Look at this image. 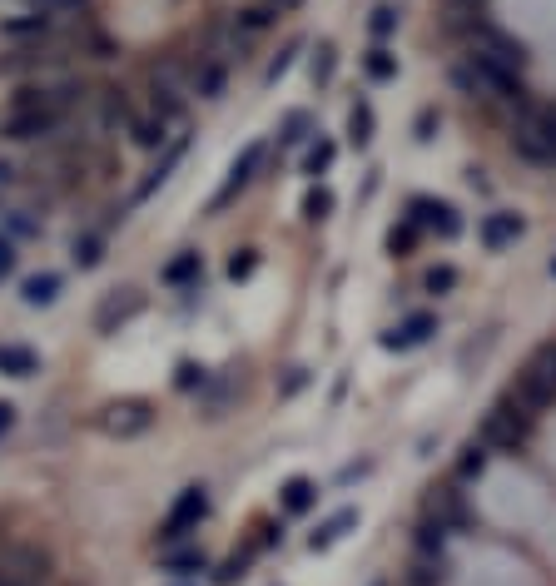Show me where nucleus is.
<instances>
[{
	"label": "nucleus",
	"mask_w": 556,
	"mask_h": 586,
	"mask_svg": "<svg viewBox=\"0 0 556 586\" xmlns=\"http://www.w3.org/2000/svg\"><path fill=\"white\" fill-rule=\"evenodd\" d=\"M45 30H50V15L45 10H25V15H15V20L0 25L5 40H30V35H45Z\"/></svg>",
	"instance_id": "f3484780"
},
{
	"label": "nucleus",
	"mask_w": 556,
	"mask_h": 586,
	"mask_svg": "<svg viewBox=\"0 0 556 586\" xmlns=\"http://www.w3.org/2000/svg\"><path fill=\"white\" fill-rule=\"evenodd\" d=\"M95 428H100V433H110V438H139V433H149V428H154V408H149L144 398L105 403V408L95 413Z\"/></svg>",
	"instance_id": "423d86ee"
},
{
	"label": "nucleus",
	"mask_w": 556,
	"mask_h": 586,
	"mask_svg": "<svg viewBox=\"0 0 556 586\" xmlns=\"http://www.w3.org/2000/svg\"><path fill=\"white\" fill-rule=\"evenodd\" d=\"M333 70H338V50H333V40H323V45L313 50V80H318V85H328V80H333Z\"/></svg>",
	"instance_id": "c756f323"
},
{
	"label": "nucleus",
	"mask_w": 556,
	"mask_h": 586,
	"mask_svg": "<svg viewBox=\"0 0 556 586\" xmlns=\"http://www.w3.org/2000/svg\"><path fill=\"white\" fill-rule=\"evenodd\" d=\"M139 308H144V298L135 289H125V298H110L105 308H100V328H115V318L125 323V318H135Z\"/></svg>",
	"instance_id": "5701e85b"
},
{
	"label": "nucleus",
	"mask_w": 556,
	"mask_h": 586,
	"mask_svg": "<svg viewBox=\"0 0 556 586\" xmlns=\"http://www.w3.org/2000/svg\"><path fill=\"white\" fill-rule=\"evenodd\" d=\"M269 5H274V10H298L303 0H269Z\"/></svg>",
	"instance_id": "49530a36"
},
{
	"label": "nucleus",
	"mask_w": 556,
	"mask_h": 586,
	"mask_svg": "<svg viewBox=\"0 0 556 586\" xmlns=\"http://www.w3.org/2000/svg\"><path fill=\"white\" fill-rule=\"evenodd\" d=\"M432 130H437V110H422L417 115V140H432Z\"/></svg>",
	"instance_id": "ea45409f"
},
{
	"label": "nucleus",
	"mask_w": 556,
	"mask_h": 586,
	"mask_svg": "<svg viewBox=\"0 0 556 586\" xmlns=\"http://www.w3.org/2000/svg\"><path fill=\"white\" fill-rule=\"evenodd\" d=\"M278 502H283V512H308V507H318V482L313 477H288L283 482V492H278Z\"/></svg>",
	"instance_id": "2eb2a0df"
},
{
	"label": "nucleus",
	"mask_w": 556,
	"mask_h": 586,
	"mask_svg": "<svg viewBox=\"0 0 556 586\" xmlns=\"http://www.w3.org/2000/svg\"><path fill=\"white\" fill-rule=\"evenodd\" d=\"M194 90H199L204 100H219V90H224V65H219V60H199V65H194Z\"/></svg>",
	"instance_id": "4be33fe9"
},
{
	"label": "nucleus",
	"mask_w": 556,
	"mask_h": 586,
	"mask_svg": "<svg viewBox=\"0 0 556 586\" xmlns=\"http://www.w3.org/2000/svg\"><path fill=\"white\" fill-rule=\"evenodd\" d=\"M70 254H75L80 269H95V264L105 259V244H100V234H80V239L70 244Z\"/></svg>",
	"instance_id": "a878e982"
},
{
	"label": "nucleus",
	"mask_w": 556,
	"mask_h": 586,
	"mask_svg": "<svg viewBox=\"0 0 556 586\" xmlns=\"http://www.w3.org/2000/svg\"><path fill=\"white\" fill-rule=\"evenodd\" d=\"M259 269V249H239L234 259H229V279H249Z\"/></svg>",
	"instance_id": "f704fd0d"
},
{
	"label": "nucleus",
	"mask_w": 556,
	"mask_h": 586,
	"mask_svg": "<svg viewBox=\"0 0 556 586\" xmlns=\"http://www.w3.org/2000/svg\"><path fill=\"white\" fill-rule=\"evenodd\" d=\"M432 333H437V323H432L427 313H413V318H403V323H393V328L383 333V348H388V353H408V348H422Z\"/></svg>",
	"instance_id": "1a4fd4ad"
},
{
	"label": "nucleus",
	"mask_w": 556,
	"mask_h": 586,
	"mask_svg": "<svg viewBox=\"0 0 556 586\" xmlns=\"http://www.w3.org/2000/svg\"><path fill=\"white\" fill-rule=\"evenodd\" d=\"M65 95L70 90H25L20 100H15V110L5 115V140H45V135H55L60 130V120H65Z\"/></svg>",
	"instance_id": "f257e3e1"
},
{
	"label": "nucleus",
	"mask_w": 556,
	"mask_h": 586,
	"mask_svg": "<svg viewBox=\"0 0 556 586\" xmlns=\"http://www.w3.org/2000/svg\"><path fill=\"white\" fill-rule=\"evenodd\" d=\"M15 428V403H0V438H10Z\"/></svg>",
	"instance_id": "a18cd8bd"
},
{
	"label": "nucleus",
	"mask_w": 556,
	"mask_h": 586,
	"mask_svg": "<svg viewBox=\"0 0 556 586\" xmlns=\"http://www.w3.org/2000/svg\"><path fill=\"white\" fill-rule=\"evenodd\" d=\"M259 164H264V145H244V154L229 164V179H224V189L214 194V209H224V204H229V199H234V194H239V189H244V184L259 174Z\"/></svg>",
	"instance_id": "9d476101"
},
{
	"label": "nucleus",
	"mask_w": 556,
	"mask_h": 586,
	"mask_svg": "<svg viewBox=\"0 0 556 586\" xmlns=\"http://www.w3.org/2000/svg\"><path fill=\"white\" fill-rule=\"evenodd\" d=\"M507 398H512L527 418H537V413L552 403V398H556V343H552V348H542V353L527 363V373L517 378V388H512Z\"/></svg>",
	"instance_id": "7ed1b4c3"
},
{
	"label": "nucleus",
	"mask_w": 556,
	"mask_h": 586,
	"mask_svg": "<svg viewBox=\"0 0 556 586\" xmlns=\"http://www.w3.org/2000/svg\"><path fill=\"white\" fill-rule=\"evenodd\" d=\"M413 249H417V224L413 219H408V224H393V229H388V254H393V259H408Z\"/></svg>",
	"instance_id": "bb28decb"
},
{
	"label": "nucleus",
	"mask_w": 556,
	"mask_h": 586,
	"mask_svg": "<svg viewBox=\"0 0 556 586\" xmlns=\"http://www.w3.org/2000/svg\"><path fill=\"white\" fill-rule=\"evenodd\" d=\"M353 527H358V507H338L328 522H318V527L308 532V547H313V552H328V547H338Z\"/></svg>",
	"instance_id": "9b49d317"
},
{
	"label": "nucleus",
	"mask_w": 556,
	"mask_h": 586,
	"mask_svg": "<svg viewBox=\"0 0 556 586\" xmlns=\"http://www.w3.org/2000/svg\"><path fill=\"white\" fill-rule=\"evenodd\" d=\"M174 383H179L184 393H189V388H204V383H209V368H204V363H189V358H184V363H179V378H174Z\"/></svg>",
	"instance_id": "72a5a7b5"
},
{
	"label": "nucleus",
	"mask_w": 556,
	"mask_h": 586,
	"mask_svg": "<svg viewBox=\"0 0 556 586\" xmlns=\"http://www.w3.org/2000/svg\"><path fill=\"white\" fill-rule=\"evenodd\" d=\"M512 145L527 164H556V110H527L517 120Z\"/></svg>",
	"instance_id": "20e7f679"
},
{
	"label": "nucleus",
	"mask_w": 556,
	"mask_h": 586,
	"mask_svg": "<svg viewBox=\"0 0 556 586\" xmlns=\"http://www.w3.org/2000/svg\"><path fill=\"white\" fill-rule=\"evenodd\" d=\"M85 0H35V10H45V15H55V10H80Z\"/></svg>",
	"instance_id": "a19ab883"
},
{
	"label": "nucleus",
	"mask_w": 556,
	"mask_h": 586,
	"mask_svg": "<svg viewBox=\"0 0 556 586\" xmlns=\"http://www.w3.org/2000/svg\"><path fill=\"white\" fill-rule=\"evenodd\" d=\"M363 70H368L373 80H393V75H398V55H388V50L378 45V50H368V60H363Z\"/></svg>",
	"instance_id": "7c9ffc66"
},
{
	"label": "nucleus",
	"mask_w": 556,
	"mask_h": 586,
	"mask_svg": "<svg viewBox=\"0 0 556 586\" xmlns=\"http://www.w3.org/2000/svg\"><path fill=\"white\" fill-rule=\"evenodd\" d=\"M269 20H274V10H244V25H249V30H264Z\"/></svg>",
	"instance_id": "79ce46f5"
},
{
	"label": "nucleus",
	"mask_w": 556,
	"mask_h": 586,
	"mask_svg": "<svg viewBox=\"0 0 556 586\" xmlns=\"http://www.w3.org/2000/svg\"><path fill=\"white\" fill-rule=\"evenodd\" d=\"M422 289H427V293H452V289H457V269H452V264H442V269H427Z\"/></svg>",
	"instance_id": "473e14b6"
},
{
	"label": "nucleus",
	"mask_w": 556,
	"mask_h": 586,
	"mask_svg": "<svg viewBox=\"0 0 556 586\" xmlns=\"http://www.w3.org/2000/svg\"><path fill=\"white\" fill-rule=\"evenodd\" d=\"M452 85L462 95H512L517 90V70L507 60H497L487 45L482 50H467L457 65H452Z\"/></svg>",
	"instance_id": "f03ea898"
},
{
	"label": "nucleus",
	"mask_w": 556,
	"mask_h": 586,
	"mask_svg": "<svg viewBox=\"0 0 556 586\" xmlns=\"http://www.w3.org/2000/svg\"><path fill=\"white\" fill-rule=\"evenodd\" d=\"M164 125H169V120H159V115H154V120H135V125H130V130H135V145L159 149L164 145Z\"/></svg>",
	"instance_id": "c85d7f7f"
},
{
	"label": "nucleus",
	"mask_w": 556,
	"mask_h": 586,
	"mask_svg": "<svg viewBox=\"0 0 556 586\" xmlns=\"http://www.w3.org/2000/svg\"><path fill=\"white\" fill-rule=\"evenodd\" d=\"M413 224L417 229H432L437 239H457L462 234V214L447 199H413Z\"/></svg>",
	"instance_id": "6e6552de"
},
{
	"label": "nucleus",
	"mask_w": 556,
	"mask_h": 586,
	"mask_svg": "<svg viewBox=\"0 0 556 586\" xmlns=\"http://www.w3.org/2000/svg\"><path fill=\"white\" fill-rule=\"evenodd\" d=\"M0 586H20V582H15V577H10V572H0Z\"/></svg>",
	"instance_id": "de8ad7c7"
},
{
	"label": "nucleus",
	"mask_w": 556,
	"mask_h": 586,
	"mask_svg": "<svg viewBox=\"0 0 556 586\" xmlns=\"http://www.w3.org/2000/svg\"><path fill=\"white\" fill-rule=\"evenodd\" d=\"M204 517H209V492L194 482V487H184V492L169 502V512H164V522H159V542H179V537H189Z\"/></svg>",
	"instance_id": "39448f33"
},
{
	"label": "nucleus",
	"mask_w": 556,
	"mask_h": 586,
	"mask_svg": "<svg viewBox=\"0 0 556 586\" xmlns=\"http://www.w3.org/2000/svg\"><path fill=\"white\" fill-rule=\"evenodd\" d=\"M522 229H527V219H522V214L497 209V214H487V219H482V244H487V249H507V244H517V239H522Z\"/></svg>",
	"instance_id": "f8f14e48"
},
{
	"label": "nucleus",
	"mask_w": 556,
	"mask_h": 586,
	"mask_svg": "<svg viewBox=\"0 0 556 586\" xmlns=\"http://www.w3.org/2000/svg\"><path fill=\"white\" fill-rule=\"evenodd\" d=\"M10 269H15V244H10V239H0V279H5Z\"/></svg>",
	"instance_id": "37998d69"
},
{
	"label": "nucleus",
	"mask_w": 556,
	"mask_h": 586,
	"mask_svg": "<svg viewBox=\"0 0 556 586\" xmlns=\"http://www.w3.org/2000/svg\"><path fill=\"white\" fill-rule=\"evenodd\" d=\"M274 542H283V527L264 522V527H259V547H274Z\"/></svg>",
	"instance_id": "c03bdc74"
},
{
	"label": "nucleus",
	"mask_w": 556,
	"mask_h": 586,
	"mask_svg": "<svg viewBox=\"0 0 556 586\" xmlns=\"http://www.w3.org/2000/svg\"><path fill=\"white\" fill-rule=\"evenodd\" d=\"M0 373H5V378H35V373H40L35 348H25V343H0Z\"/></svg>",
	"instance_id": "ddd939ff"
},
{
	"label": "nucleus",
	"mask_w": 556,
	"mask_h": 586,
	"mask_svg": "<svg viewBox=\"0 0 556 586\" xmlns=\"http://www.w3.org/2000/svg\"><path fill=\"white\" fill-rule=\"evenodd\" d=\"M303 130H308V115H298V110H293V115L283 120V145H298V140H303Z\"/></svg>",
	"instance_id": "4c0bfd02"
},
{
	"label": "nucleus",
	"mask_w": 556,
	"mask_h": 586,
	"mask_svg": "<svg viewBox=\"0 0 556 586\" xmlns=\"http://www.w3.org/2000/svg\"><path fill=\"white\" fill-rule=\"evenodd\" d=\"M179 159H184V140H174V145H169V154H164V159L154 164V174H149V179L139 184V194H135V199H149V194H154V189H159V184L169 179V169H174Z\"/></svg>",
	"instance_id": "b1692460"
},
{
	"label": "nucleus",
	"mask_w": 556,
	"mask_h": 586,
	"mask_svg": "<svg viewBox=\"0 0 556 586\" xmlns=\"http://www.w3.org/2000/svg\"><path fill=\"white\" fill-rule=\"evenodd\" d=\"M373 130H378V120H373V105H363V100H358V105L348 110V140L363 149V145H373Z\"/></svg>",
	"instance_id": "aec40b11"
},
{
	"label": "nucleus",
	"mask_w": 556,
	"mask_h": 586,
	"mask_svg": "<svg viewBox=\"0 0 556 586\" xmlns=\"http://www.w3.org/2000/svg\"><path fill=\"white\" fill-rule=\"evenodd\" d=\"M427 517H432V522H442V527L452 532V527H457V522H462L467 512H462V497H457V492H447V487H437V492L427 497Z\"/></svg>",
	"instance_id": "dca6fc26"
},
{
	"label": "nucleus",
	"mask_w": 556,
	"mask_h": 586,
	"mask_svg": "<svg viewBox=\"0 0 556 586\" xmlns=\"http://www.w3.org/2000/svg\"><path fill=\"white\" fill-rule=\"evenodd\" d=\"M328 214H333V194H328L323 184H318V189H308V194H303V219H308V224H318V219H328Z\"/></svg>",
	"instance_id": "cd10ccee"
},
{
	"label": "nucleus",
	"mask_w": 556,
	"mask_h": 586,
	"mask_svg": "<svg viewBox=\"0 0 556 586\" xmlns=\"http://www.w3.org/2000/svg\"><path fill=\"white\" fill-rule=\"evenodd\" d=\"M293 55H298V40H293V45H283V55H278L274 65H269V75H264L269 85H274L278 75H288V65H293Z\"/></svg>",
	"instance_id": "58836bf2"
},
{
	"label": "nucleus",
	"mask_w": 556,
	"mask_h": 586,
	"mask_svg": "<svg viewBox=\"0 0 556 586\" xmlns=\"http://www.w3.org/2000/svg\"><path fill=\"white\" fill-rule=\"evenodd\" d=\"M244 577H249V557H229V562L219 567V582H224V586L244 582Z\"/></svg>",
	"instance_id": "e433bc0d"
},
{
	"label": "nucleus",
	"mask_w": 556,
	"mask_h": 586,
	"mask_svg": "<svg viewBox=\"0 0 556 586\" xmlns=\"http://www.w3.org/2000/svg\"><path fill=\"white\" fill-rule=\"evenodd\" d=\"M60 289H65L60 274H30V279L20 284V303H25V308H50V303L60 298Z\"/></svg>",
	"instance_id": "4468645a"
},
{
	"label": "nucleus",
	"mask_w": 556,
	"mask_h": 586,
	"mask_svg": "<svg viewBox=\"0 0 556 586\" xmlns=\"http://www.w3.org/2000/svg\"><path fill=\"white\" fill-rule=\"evenodd\" d=\"M333 159H338V145H333V140H313L308 154H303V174H308V179H323V174L333 169Z\"/></svg>",
	"instance_id": "412c9836"
},
{
	"label": "nucleus",
	"mask_w": 556,
	"mask_h": 586,
	"mask_svg": "<svg viewBox=\"0 0 556 586\" xmlns=\"http://www.w3.org/2000/svg\"><path fill=\"white\" fill-rule=\"evenodd\" d=\"M527 428H532V418L507 398V403H497L492 413H487V428H482V442L487 447H517V442L527 438Z\"/></svg>",
	"instance_id": "0eeeda50"
},
{
	"label": "nucleus",
	"mask_w": 556,
	"mask_h": 586,
	"mask_svg": "<svg viewBox=\"0 0 556 586\" xmlns=\"http://www.w3.org/2000/svg\"><path fill=\"white\" fill-rule=\"evenodd\" d=\"M194 279H204V259H199L194 249H184L174 264H164V284L184 289V284H194Z\"/></svg>",
	"instance_id": "a211bd4d"
},
{
	"label": "nucleus",
	"mask_w": 556,
	"mask_h": 586,
	"mask_svg": "<svg viewBox=\"0 0 556 586\" xmlns=\"http://www.w3.org/2000/svg\"><path fill=\"white\" fill-rule=\"evenodd\" d=\"M398 20H403V15H398V5H378V10H373V35H393V30H398Z\"/></svg>",
	"instance_id": "c9c22d12"
},
{
	"label": "nucleus",
	"mask_w": 556,
	"mask_h": 586,
	"mask_svg": "<svg viewBox=\"0 0 556 586\" xmlns=\"http://www.w3.org/2000/svg\"><path fill=\"white\" fill-rule=\"evenodd\" d=\"M408 582H413V586H442V582H447V562H442V552H417Z\"/></svg>",
	"instance_id": "6ab92c4d"
},
{
	"label": "nucleus",
	"mask_w": 556,
	"mask_h": 586,
	"mask_svg": "<svg viewBox=\"0 0 556 586\" xmlns=\"http://www.w3.org/2000/svg\"><path fill=\"white\" fill-rule=\"evenodd\" d=\"M552 279H556V259H552Z\"/></svg>",
	"instance_id": "09e8293b"
},
{
	"label": "nucleus",
	"mask_w": 556,
	"mask_h": 586,
	"mask_svg": "<svg viewBox=\"0 0 556 586\" xmlns=\"http://www.w3.org/2000/svg\"><path fill=\"white\" fill-rule=\"evenodd\" d=\"M164 572L194 577V572H204V552H169V557H164Z\"/></svg>",
	"instance_id": "2f4dec72"
},
{
	"label": "nucleus",
	"mask_w": 556,
	"mask_h": 586,
	"mask_svg": "<svg viewBox=\"0 0 556 586\" xmlns=\"http://www.w3.org/2000/svg\"><path fill=\"white\" fill-rule=\"evenodd\" d=\"M487 452H492L487 442H467L462 457H457V477H482L487 472Z\"/></svg>",
	"instance_id": "393cba45"
}]
</instances>
